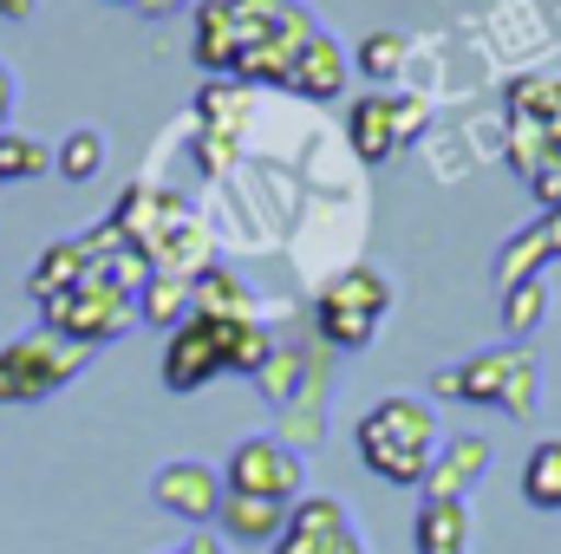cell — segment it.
Instances as JSON below:
<instances>
[{"mask_svg":"<svg viewBox=\"0 0 561 554\" xmlns=\"http://www.w3.org/2000/svg\"><path fill=\"white\" fill-rule=\"evenodd\" d=\"M542 313H549V280H516V287H503V333H510V346L523 339V333H536L542 326Z\"/></svg>","mask_w":561,"mask_h":554,"instance_id":"obj_21","label":"cell"},{"mask_svg":"<svg viewBox=\"0 0 561 554\" xmlns=\"http://www.w3.org/2000/svg\"><path fill=\"white\" fill-rule=\"evenodd\" d=\"M346 138L359 150V163H392L399 138H392V92H366L353 112H346Z\"/></svg>","mask_w":561,"mask_h":554,"instance_id":"obj_15","label":"cell"},{"mask_svg":"<svg viewBox=\"0 0 561 554\" xmlns=\"http://www.w3.org/2000/svg\"><path fill=\"white\" fill-rule=\"evenodd\" d=\"M490 470V437H457L431 457V476H424V503H463Z\"/></svg>","mask_w":561,"mask_h":554,"instance_id":"obj_11","label":"cell"},{"mask_svg":"<svg viewBox=\"0 0 561 554\" xmlns=\"http://www.w3.org/2000/svg\"><path fill=\"white\" fill-rule=\"evenodd\" d=\"M320 554H366V535H359V529H340V535H333Z\"/></svg>","mask_w":561,"mask_h":554,"instance_id":"obj_35","label":"cell"},{"mask_svg":"<svg viewBox=\"0 0 561 554\" xmlns=\"http://www.w3.org/2000/svg\"><path fill=\"white\" fill-rule=\"evenodd\" d=\"M549 262H556V255H549V235H542V222H529L523 235H510V242H503V255H496V280H503V287L536 280Z\"/></svg>","mask_w":561,"mask_h":554,"instance_id":"obj_19","label":"cell"},{"mask_svg":"<svg viewBox=\"0 0 561 554\" xmlns=\"http://www.w3.org/2000/svg\"><path fill=\"white\" fill-rule=\"evenodd\" d=\"M419 554H470V509L463 503H424Z\"/></svg>","mask_w":561,"mask_h":554,"instance_id":"obj_17","label":"cell"},{"mask_svg":"<svg viewBox=\"0 0 561 554\" xmlns=\"http://www.w3.org/2000/svg\"><path fill=\"white\" fill-rule=\"evenodd\" d=\"M431 131V99L424 92H392V138H399V150L412 138H424Z\"/></svg>","mask_w":561,"mask_h":554,"instance_id":"obj_30","label":"cell"},{"mask_svg":"<svg viewBox=\"0 0 561 554\" xmlns=\"http://www.w3.org/2000/svg\"><path fill=\"white\" fill-rule=\"evenodd\" d=\"M300 366H307V359H300V353H268V366H262V372H255V379H262V392H268V399H287V392H294V379H300Z\"/></svg>","mask_w":561,"mask_h":554,"instance_id":"obj_31","label":"cell"},{"mask_svg":"<svg viewBox=\"0 0 561 554\" xmlns=\"http://www.w3.org/2000/svg\"><path fill=\"white\" fill-rule=\"evenodd\" d=\"M327 542H333V535H327ZM327 542H320V535H300V529H280L275 554H320V549H327Z\"/></svg>","mask_w":561,"mask_h":554,"instance_id":"obj_34","label":"cell"},{"mask_svg":"<svg viewBox=\"0 0 561 554\" xmlns=\"http://www.w3.org/2000/svg\"><path fill=\"white\" fill-rule=\"evenodd\" d=\"M176 554H229V549H222V535H209V529H196V535H190V542H183Z\"/></svg>","mask_w":561,"mask_h":554,"instance_id":"obj_36","label":"cell"},{"mask_svg":"<svg viewBox=\"0 0 561 554\" xmlns=\"http://www.w3.org/2000/svg\"><path fill=\"white\" fill-rule=\"evenodd\" d=\"M386 307H392V280L359 262V268H340V275L313 293V326H320V339H327V346L359 353V346H373V333H379Z\"/></svg>","mask_w":561,"mask_h":554,"instance_id":"obj_2","label":"cell"},{"mask_svg":"<svg viewBox=\"0 0 561 554\" xmlns=\"http://www.w3.org/2000/svg\"><path fill=\"white\" fill-rule=\"evenodd\" d=\"M236 143H242V138H216V131H196V170L222 176V170L236 163Z\"/></svg>","mask_w":561,"mask_h":554,"instance_id":"obj_32","label":"cell"},{"mask_svg":"<svg viewBox=\"0 0 561 554\" xmlns=\"http://www.w3.org/2000/svg\"><path fill=\"white\" fill-rule=\"evenodd\" d=\"M523 496H529L536 509H561V437H549V443L529 450V463H523Z\"/></svg>","mask_w":561,"mask_h":554,"instance_id":"obj_22","label":"cell"},{"mask_svg":"<svg viewBox=\"0 0 561 554\" xmlns=\"http://www.w3.org/2000/svg\"><path fill=\"white\" fill-rule=\"evenodd\" d=\"M516 366H523V346H490V353H477L463 366H444L431 392L437 399H463V405H503V385H510Z\"/></svg>","mask_w":561,"mask_h":554,"instance_id":"obj_9","label":"cell"},{"mask_svg":"<svg viewBox=\"0 0 561 554\" xmlns=\"http://www.w3.org/2000/svg\"><path fill=\"white\" fill-rule=\"evenodd\" d=\"M346 85H353V53H346L340 39L313 33V39H307V53L294 59V72H287V85H280V92L313 99V105H333V99H346Z\"/></svg>","mask_w":561,"mask_h":554,"instance_id":"obj_10","label":"cell"},{"mask_svg":"<svg viewBox=\"0 0 561 554\" xmlns=\"http://www.w3.org/2000/svg\"><path fill=\"white\" fill-rule=\"evenodd\" d=\"M529 189H536V203H542V216L549 209H561V138H556V150H549V163L529 176Z\"/></svg>","mask_w":561,"mask_h":554,"instance_id":"obj_33","label":"cell"},{"mask_svg":"<svg viewBox=\"0 0 561 554\" xmlns=\"http://www.w3.org/2000/svg\"><path fill=\"white\" fill-rule=\"evenodd\" d=\"M190 313H203V320H255V293H249V280L236 268L209 262L190 280Z\"/></svg>","mask_w":561,"mask_h":554,"instance_id":"obj_12","label":"cell"},{"mask_svg":"<svg viewBox=\"0 0 561 554\" xmlns=\"http://www.w3.org/2000/svg\"><path fill=\"white\" fill-rule=\"evenodd\" d=\"M53 170L66 176V183H92L99 170H105V131H92V125H79L72 138L53 150Z\"/></svg>","mask_w":561,"mask_h":554,"instance_id":"obj_24","label":"cell"},{"mask_svg":"<svg viewBox=\"0 0 561 554\" xmlns=\"http://www.w3.org/2000/svg\"><path fill=\"white\" fill-rule=\"evenodd\" d=\"M209 379H222V326L190 313L163 346V385L170 392H203Z\"/></svg>","mask_w":561,"mask_h":554,"instance_id":"obj_7","label":"cell"},{"mask_svg":"<svg viewBox=\"0 0 561 554\" xmlns=\"http://www.w3.org/2000/svg\"><path fill=\"white\" fill-rule=\"evenodd\" d=\"M510 118H529L561 138V79H510Z\"/></svg>","mask_w":561,"mask_h":554,"instance_id":"obj_18","label":"cell"},{"mask_svg":"<svg viewBox=\"0 0 561 554\" xmlns=\"http://www.w3.org/2000/svg\"><path fill=\"white\" fill-rule=\"evenodd\" d=\"M549 150H556V131H542V125H529V118H510V163L523 170V183L549 163Z\"/></svg>","mask_w":561,"mask_h":554,"instance_id":"obj_28","label":"cell"},{"mask_svg":"<svg viewBox=\"0 0 561 554\" xmlns=\"http://www.w3.org/2000/svg\"><path fill=\"white\" fill-rule=\"evenodd\" d=\"M33 7H39V0H0V20H26Z\"/></svg>","mask_w":561,"mask_h":554,"instance_id":"obj_39","label":"cell"},{"mask_svg":"<svg viewBox=\"0 0 561 554\" xmlns=\"http://www.w3.org/2000/svg\"><path fill=\"white\" fill-rule=\"evenodd\" d=\"M359 457H366V470L373 476H386V483H399V489H412L424 476H431V457H437V417L424 399L412 392H392V399H379L373 412L359 417Z\"/></svg>","mask_w":561,"mask_h":554,"instance_id":"obj_1","label":"cell"},{"mask_svg":"<svg viewBox=\"0 0 561 554\" xmlns=\"http://www.w3.org/2000/svg\"><path fill=\"white\" fill-rule=\"evenodd\" d=\"M216 522H222V535H229V542H280V529H287V503L222 489V509H216Z\"/></svg>","mask_w":561,"mask_h":554,"instance_id":"obj_14","label":"cell"},{"mask_svg":"<svg viewBox=\"0 0 561 554\" xmlns=\"http://www.w3.org/2000/svg\"><path fill=\"white\" fill-rule=\"evenodd\" d=\"M13 92H20V85H13V72H7V59H0V131H7V118H13Z\"/></svg>","mask_w":561,"mask_h":554,"instance_id":"obj_37","label":"cell"},{"mask_svg":"<svg viewBox=\"0 0 561 554\" xmlns=\"http://www.w3.org/2000/svg\"><path fill=\"white\" fill-rule=\"evenodd\" d=\"M144 262H150V275H176V280H196L209 268V229H203L196 209H183V196H170V209L144 235Z\"/></svg>","mask_w":561,"mask_h":554,"instance_id":"obj_6","label":"cell"},{"mask_svg":"<svg viewBox=\"0 0 561 554\" xmlns=\"http://www.w3.org/2000/svg\"><path fill=\"white\" fill-rule=\"evenodd\" d=\"M405 53H412V39L392 33V26H379V33L359 39V72H366V79H399V72H405Z\"/></svg>","mask_w":561,"mask_h":554,"instance_id":"obj_25","label":"cell"},{"mask_svg":"<svg viewBox=\"0 0 561 554\" xmlns=\"http://www.w3.org/2000/svg\"><path fill=\"white\" fill-rule=\"evenodd\" d=\"M536 405H542V366L523 353V366H516V372H510V385H503V412L529 417Z\"/></svg>","mask_w":561,"mask_h":554,"instance_id":"obj_29","label":"cell"},{"mask_svg":"<svg viewBox=\"0 0 561 554\" xmlns=\"http://www.w3.org/2000/svg\"><path fill=\"white\" fill-rule=\"evenodd\" d=\"M196 118H203V131H216V138H242V118H249L242 85H203V92H196Z\"/></svg>","mask_w":561,"mask_h":554,"instance_id":"obj_23","label":"cell"},{"mask_svg":"<svg viewBox=\"0 0 561 554\" xmlns=\"http://www.w3.org/2000/svg\"><path fill=\"white\" fill-rule=\"evenodd\" d=\"M92 275V262H85V249L79 242H53L39 262H33V275H26V293L46 307V300H59L66 287H79V280Z\"/></svg>","mask_w":561,"mask_h":554,"instance_id":"obj_16","label":"cell"},{"mask_svg":"<svg viewBox=\"0 0 561 554\" xmlns=\"http://www.w3.org/2000/svg\"><path fill=\"white\" fill-rule=\"evenodd\" d=\"M542 235H549V255L561 262V209H549V216H542Z\"/></svg>","mask_w":561,"mask_h":554,"instance_id":"obj_38","label":"cell"},{"mask_svg":"<svg viewBox=\"0 0 561 554\" xmlns=\"http://www.w3.org/2000/svg\"><path fill=\"white\" fill-rule=\"evenodd\" d=\"M150 496H157V509H170V516H183V522H216V509H222V470H209V463H163L157 470V483H150Z\"/></svg>","mask_w":561,"mask_h":554,"instance_id":"obj_8","label":"cell"},{"mask_svg":"<svg viewBox=\"0 0 561 554\" xmlns=\"http://www.w3.org/2000/svg\"><path fill=\"white\" fill-rule=\"evenodd\" d=\"M138 320H150V326H183L190 320V280H176V275H150L138 287Z\"/></svg>","mask_w":561,"mask_h":554,"instance_id":"obj_20","label":"cell"},{"mask_svg":"<svg viewBox=\"0 0 561 554\" xmlns=\"http://www.w3.org/2000/svg\"><path fill=\"white\" fill-rule=\"evenodd\" d=\"M85 372V346L59 339V333H20L0 346V405H39L59 385H72Z\"/></svg>","mask_w":561,"mask_h":554,"instance_id":"obj_3","label":"cell"},{"mask_svg":"<svg viewBox=\"0 0 561 554\" xmlns=\"http://www.w3.org/2000/svg\"><path fill=\"white\" fill-rule=\"evenodd\" d=\"M300 483H307V463H300V450L280 443V437H249V443H236V457H229V470H222V489H236V496H268V503H300Z\"/></svg>","mask_w":561,"mask_h":554,"instance_id":"obj_5","label":"cell"},{"mask_svg":"<svg viewBox=\"0 0 561 554\" xmlns=\"http://www.w3.org/2000/svg\"><path fill=\"white\" fill-rule=\"evenodd\" d=\"M287 529H300V535H340V529H353L346 522V503L340 496H300V503H287Z\"/></svg>","mask_w":561,"mask_h":554,"instance_id":"obj_26","label":"cell"},{"mask_svg":"<svg viewBox=\"0 0 561 554\" xmlns=\"http://www.w3.org/2000/svg\"><path fill=\"white\" fill-rule=\"evenodd\" d=\"M131 320H138V293H125L118 280H105V275H85L79 287H66L59 300H46V333L72 339L85 353L105 346V339H118Z\"/></svg>","mask_w":561,"mask_h":554,"instance_id":"obj_4","label":"cell"},{"mask_svg":"<svg viewBox=\"0 0 561 554\" xmlns=\"http://www.w3.org/2000/svg\"><path fill=\"white\" fill-rule=\"evenodd\" d=\"M190 46H196V66H203V72H236L242 39H236V13H229V0H203V7H196Z\"/></svg>","mask_w":561,"mask_h":554,"instance_id":"obj_13","label":"cell"},{"mask_svg":"<svg viewBox=\"0 0 561 554\" xmlns=\"http://www.w3.org/2000/svg\"><path fill=\"white\" fill-rule=\"evenodd\" d=\"M39 170H53V150L39 138H20V131H0V183H13V176H39Z\"/></svg>","mask_w":561,"mask_h":554,"instance_id":"obj_27","label":"cell"},{"mask_svg":"<svg viewBox=\"0 0 561 554\" xmlns=\"http://www.w3.org/2000/svg\"><path fill=\"white\" fill-rule=\"evenodd\" d=\"M131 7H144V13H176V7H190V0H131Z\"/></svg>","mask_w":561,"mask_h":554,"instance_id":"obj_40","label":"cell"}]
</instances>
